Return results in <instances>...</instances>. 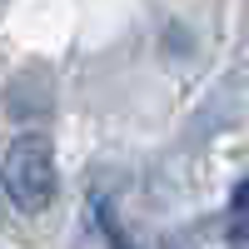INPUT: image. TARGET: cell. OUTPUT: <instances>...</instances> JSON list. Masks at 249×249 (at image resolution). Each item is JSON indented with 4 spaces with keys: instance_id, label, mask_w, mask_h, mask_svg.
Segmentation results:
<instances>
[{
    "instance_id": "1",
    "label": "cell",
    "mask_w": 249,
    "mask_h": 249,
    "mask_svg": "<svg viewBox=\"0 0 249 249\" xmlns=\"http://www.w3.org/2000/svg\"><path fill=\"white\" fill-rule=\"evenodd\" d=\"M5 190L20 210H45L55 195V164L45 140H20L5 160Z\"/></svg>"
},
{
    "instance_id": "2",
    "label": "cell",
    "mask_w": 249,
    "mask_h": 249,
    "mask_svg": "<svg viewBox=\"0 0 249 249\" xmlns=\"http://www.w3.org/2000/svg\"><path fill=\"white\" fill-rule=\"evenodd\" d=\"M230 234L234 239H249V179L234 190V199H230Z\"/></svg>"
}]
</instances>
